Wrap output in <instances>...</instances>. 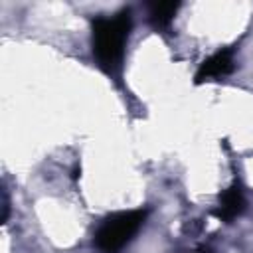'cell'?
Returning <instances> with one entry per match:
<instances>
[{
  "label": "cell",
  "instance_id": "obj_1",
  "mask_svg": "<svg viewBox=\"0 0 253 253\" xmlns=\"http://www.w3.org/2000/svg\"><path fill=\"white\" fill-rule=\"evenodd\" d=\"M130 28L132 18L128 8L115 16H99L93 20V55L105 73L115 75L121 69Z\"/></svg>",
  "mask_w": 253,
  "mask_h": 253
},
{
  "label": "cell",
  "instance_id": "obj_2",
  "mask_svg": "<svg viewBox=\"0 0 253 253\" xmlns=\"http://www.w3.org/2000/svg\"><path fill=\"white\" fill-rule=\"evenodd\" d=\"M146 219V210H128L107 215L95 231V245L101 253H119L138 233Z\"/></svg>",
  "mask_w": 253,
  "mask_h": 253
},
{
  "label": "cell",
  "instance_id": "obj_3",
  "mask_svg": "<svg viewBox=\"0 0 253 253\" xmlns=\"http://www.w3.org/2000/svg\"><path fill=\"white\" fill-rule=\"evenodd\" d=\"M235 67V59H233V49L225 47L215 51L213 55H210L208 59H204L196 71V83H204V81H211L217 77H225L233 71Z\"/></svg>",
  "mask_w": 253,
  "mask_h": 253
},
{
  "label": "cell",
  "instance_id": "obj_4",
  "mask_svg": "<svg viewBox=\"0 0 253 253\" xmlns=\"http://www.w3.org/2000/svg\"><path fill=\"white\" fill-rule=\"evenodd\" d=\"M245 210V198H243V190L241 186L235 182L231 184L221 196H219V206L213 210V215L221 221H233L235 217H239Z\"/></svg>",
  "mask_w": 253,
  "mask_h": 253
},
{
  "label": "cell",
  "instance_id": "obj_5",
  "mask_svg": "<svg viewBox=\"0 0 253 253\" xmlns=\"http://www.w3.org/2000/svg\"><path fill=\"white\" fill-rule=\"evenodd\" d=\"M178 8H180L178 2H154L148 8V20L156 30H164L174 20Z\"/></svg>",
  "mask_w": 253,
  "mask_h": 253
},
{
  "label": "cell",
  "instance_id": "obj_6",
  "mask_svg": "<svg viewBox=\"0 0 253 253\" xmlns=\"http://www.w3.org/2000/svg\"><path fill=\"white\" fill-rule=\"evenodd\" d=\"M8 213H10V204H8V196H6V192H4V215H2V223H6Z\"/></svg>",
  "mask_w": 253,
  "mask_h": 253
},
{
  "label": "cell",
  "instance_id": "obj_7",
  "mask_svg": "<svg viewBox=\"0 0 253 253\" xmlns=\"http://www.w3.org/2000/svg\"><path fill=\"white\" fill-rule=\"evenodd\" d=\"M192 253H213L210 247H206V245H202V247H198V249H194Z\"/></svg>",
  "mask_w": 253,
  "mask_h": 253
}]
</instances>
